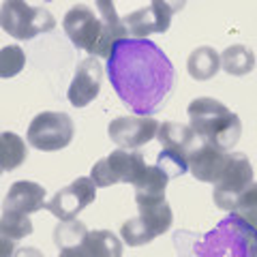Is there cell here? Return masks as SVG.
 <instances>
[{"mask_svg":"<svg viewBox=\"0 0 257 257\" xmlns=\"http://www.w3.org/2000/svg\"><path fill=\"white\" fill-rule=\"evenodd\" d=\"M94 7H96V15L101 20V41L96 45V52L94 56L96 58H107L111 54V47H114L116 41L120 39L128 37L126 26L122 18L116 13V7H114V0H94Z\"/></svg>","mask_w":257,"mask_h":257,"instance_id":"14","label":"cell"},{"mask_svg":"<svg viewBox=\"0 0 257 257\" xmlns=\"http://www.w3.org/2000/svg\"><path fill=\"white\" fill-rule=\"evenodd\" d=\"M103 84V67L96 56H88L77 64L73 82L67 90V99L73 107H86L99 96Z\"/></svg>","mask_w":257,"mask_h":257,"instance_id":"11","label":"cell"},{"mask_svg":"<svg viewBox=\"0 0 257 257\" xmlns=\"http://www.w3.org/2000/svg\"><path fill=\"white\" fill-rule=\"evenodd\" d=\"M128 37L133 39H148V35H163L172 26V15L159 11L155 5L142 7V9L128 13L122 18Z\"/></svg>","mask_w":257,"mask_h":257,"instance_id":"15","label":"cell"},{"mask_svg":"<svg viewBox=\"0 0 257 257\" xmlns=\"http://www.w3.org/2000/svg\"><path fill=\"white\" fill-rule=\"evenodd\" d=\"M0 176H3V170H0Z\"/></svg>","mask_w":257,"mask_h":257,"instance_id":"31","label":"cell"},{"mask_svg":"<svg viewBox=\"0 0 257 257\" xmlns=\"http://www.w3.org/2000/svg\"><path fill=\"white\" fill-rule=\"evenodd\" d=\"M120 236H122V240H124L128 246H142V244H148V242H152V240L157 238L146 227V223H144L140 216L124 221L122 227H120Z\"/></svg>","mask_w":257,"mask_h":257,"instance_id":"25","label":"cell"},{"mask_svg":"<svg viewBox=\"0 0 257 257\" xmlns=\"http://www.w3.org/2000/svg\"><path fill=\"white\" fill-rule=\"evenodd\" d=\"M144 165H146V161L138 148H118L111 150L101 161H96L92 165L90 178L96 182V187H111L118 182L133 184L142 174Z\"/></svg>","mask_w":257,"mask_h":257,"instance_id":"7","label":"cell"},{"mask_svg":"<svg viewBox=\"0 0 257 257\" xmlns=\"http://www.w3.org/2000/svg\"><path fill=\"white\" fill-rule=\"evenodd\" d=\"M150 5H155L159 11H163L167 15H174L184 9V5H187V0H152Z\"/></svg>","mask_w":257,"mask_h":257,"instance_id":"29","label":"cell"},{"mask_svg":"<svg viewBox=\"0 0 257 257\" xmlns=\"http://www.w3.org/2000/svg\"><path fill=\"white\" fill-rule=\"evenodd\" d=\"M157 165L163 167L170 178H176V176H182V174L189 172L187 157H182V155H178V152H174V150H167V148H163L159 152Z\"/></svg>","mask_w":257,"mask_h":257,"instance_id":"28","label":"cell"},{"mask_svg":"<svg viewBox=\"0 0 257 257\" xmlns=\"http://www.w3.org/2000/svg\"><path fill=\"white\" fill-rule=\"evenodd\" d=\"M221 69L234 77L248 75L255 69V52L246 45H229L221 54Z\"/></svg>","mask_w":257,"mask_h":257,"instance_id":"22","label":"cell"},{"mask_svg":"<svg viewBox=\"0 0 257 257\" xmlns=\"http://www.w3.org/2000/svg\"><path fill=\"white\" fill-rule=\"evenodd\" d=\"M231 212H236L240 219L246 221L257 234V182H251L244 193L238 197V204Z\"/></svg>","mask_w":257,"mask_h":257,"instance_id":"26","label":"cell"},{"mask_svg":"<svg viewBox=\"0 0 257 257\" xmlns=\"http://www.w3.org/2000/svg\"><path fill=\"white\" fill-rule=\"evenodd\" d=\"M62 28L67 32V37L71 39V43L79 50H84L88 54L96 52V45L101 41V20L88 5H75L67 11L62 20Z\"/></svg>","mask_w":257,"mask_h":257,"instance_id":"9","label":"cell"},{"mask_svg":"<svg viewBox=\"0 0 257 257\" xmlns=\"http://www.w3.org/2000/svg\"><path fill=\"white\" fill-rule=\"evenodd\" d=\"M140 219L146 223V227L152 231L155 236H161L165 231H170L172 223H174V212L167 199H152V202H140Z\"/></svg>","mask_w":257,"mask_h":257,"instance_id":"20","label":"cell"},{"mask_svg":"<svg viewBox=\"0 0 257 257\" xmlns=\"http://www.w3.org/2000/svg\"><path fill=\"white\" fill-rule=\"evenodd\" d=\"M86 234H88V227L82 221L77 219L60 221L54 229V244L62 255H75L79 244L84 242Z\"/></svg>","mask_w":257,"mask_h":257,"instance_id":"21","label":"cell"},{"mask_svg":"<svg viewBox=\"0 0 257 257\" xmlns=\"http://www.w3.org/2000/svg\"><path fill=\"white\" fill-rule=\"evenodd\" d=\"M28 150L26 142H24L18 133L13 131H3L0 133V170L3 172H13L26 161Z\"/></svg>","mask_w":257,"mask_h":257,"instance_id":"23","label":"cell"},{"mask_svg":"<svg viewBox=\"0 0 257 257\" xmlns=\"http://www.w3.org/2000/svg\"><path fill=\"white\" fill-rule=\"evenodd\" d=\"M159 122L152 116H118L109 122L107 135L118 148H142L157 138Z\"/></svg>","mask_w":257,"mask_h":257,"instance_id":"10","label":"cell"},{"mask_svg":"<svg viewBox=\"0 0 257 257\" xmlns=\"http://www.w3.org/2000/svg\"><path fill=\"white\" fill-rule=\"evenodd\" d=\"M253 182V165L244 152H229V161L225 165V170L216 178L212 197L214 204L221 210L231 212L238 204V197L244 193V189Z\"/></svg>","mask_w":257,"mask_h":257,"instance_id":"6","label":"cell"},{"mask_svg":"<svg viewBox=\"0 0 257 257\" xmlns=\"http://www.w3.org/2000/svg\"><path fill=\"white\" fill-rule=\"evenodd\" d=\"M18 242L20 240L11 238L5 229H0V257H11L15 251H18Z\"/></svg>","mask_w":257,"mask_h":257,"instance_id":"30","label":"cell"},{"mask_svg":"<svg viewBox=\"0 0 257 257\" xmlns=\"http://www.w3.org/2000/svg\"><path fill=\"white\" fill-rule=\"evenodd\" d=\"M26 67V52L20 45H7L0 50V77L9 79L20 75Z\"/></svg>","mask_w":257,"mask_h":257,"instance_id":"24","label":"cell"},{"mask_svg":"<svg viewBox=\"0 0 257 257\" xmlns=\"http://www.w3.org/2000/svg\"><path fill=\"white\" fill-rule=\"evenodd\" d=\"M157 140L161 144V148L174 150L182 157H189V152L199 144L197 133L193 131L189 124H180V122H163L159 124L157 131Z\"/></svg>","mask_w":257,"mask_h":257,"instance_id":"16","label":"cell"},{"mask_svg":"<svg viewBox=\"0 0 257 257\" xmlns=\"http://www.w3.org/2000/svg\"><path fill=\"white\" fill-rule=\"evenodd\" d=\"M41 208H45V189L30 180L13 182L3 202V212H20L28 216Z\"/></svg>","mask_w":257,"mask_h":257,"instance_id":"13","label":"cell"},{"mask_svg":"<svg viewBox=\"0 0 257 257\" xmlns=\"http://www.w3.org/2000/svg\"><path fill=\"white\" fill-rule=\"evenodd\" d=\"M54 26V15L43 7H30L26 0H5L0 5V28L18 41L35 39Z\"/></svg>","mask_w":257,"mask_h":257,"instance_id":"4","label":"cell"},{"mask_svg":"<svg viewBox=\"0 0 257 257\" xmlns=\"http://www.w3.org/2000/svg\"><path fill=\"white\" fill-rule=\"evenodd\" d=\"M96 189L99 187L90 176H79L77 180L60 189L50 202H45V210H50L58 221L75 219L86 206L94 202Z\"/></svg>","mask_w":257,"mask_h":257,"instance_id":"8","label":"cell"},{"mask_svg":"<svg viewBox=\"0 0 257 257\" xmlns=\"http://www.w3.org/2000/svg\"><path fill=\"white\" fill-rule=\"evenodd\" d=\"M0 229H5L15 240H22L32 234V221L28 219V214L3 212V216H0Z\"/></svg>","mask_w":257,"mask_h":257,"instance_id":"27","label":"cell"},{"mask_svg":"<svg viewBox=\"0 0 257 257\" xmlns=\"http://www.w3.org/2000/svg\"><path fill=\"white\" fill-rule=\"evenodd\" d=\"M105 71L122 105L138 116L159 114L176 88L172 60L150 39L124 37L116 41Z\"/></svg>","mask_w":257,"mask_h":257,"instance_id":"1","label":"cell"},{"mask_svg":"<svg viewBox=\"0 0 257 257\" xmlns=\"http://www.w3.org/2000/svg\"><path fill=\"white\" fill-rule=\"evenodd\" d=\"M187 71L195 82H208V79H212L221 71V54L214 47H208V45L195 47L189 54Z\"/></svg>","mask_w":257,"mask_h":257,"instance_id":"19","label":"cell"},{"mask_svg":"<svg viewBox=\"0 0 257 257\" xmlns=\"http://www.w3.org/2000/svg\"><path fill=\"white\" fill-rule=\"evenodd\" d=\"M189 126L197 133L199 140L212 142L223 150H231L240 142L242 124L234 111L225 107V103L210 99V96H197L187 107Z\"/></svg>","mask_w":257,"mask_h":257,"instance_id":"3","label":"cell"},{"mask_svg":"<svg viewBox=\"0 0 257 257\" xmlns=\"http://www.w3.org/2000/svg\"><path fill=\"white\" fill-rule=\"evenodd\" d=\"M174 234V242H191L193 246L184 253L195 255H238V257H257V234L255 229L242 221L236 212H229L223 221H219L214 229L204 236H195L191 231Z\"/></svg>","mask_w":257,"mask_h":257,"instance_id":"2","label":"cell"},{"mask_svg":"<svg viewBox=\"0 0 257 257\" xmlns=\"http://www.w3.org/2000/svg\"><path fill=\"white\" fill-rule=\"evenodd\" d=\"M73 120L64 111H41L32 118L26 140L32 148L41 152H56L67 148L73 140Z\"/></svg>","mask_w":257,"mask_h":257,"instance_id":"5","label":"cell"},{"mask_svg":"<svg viewBox=\"0 0 257 257\" xmlns=\"http://www.w3.org/2000/svg\"><path fill=\"white\" fill-rule=\"evenodd\" d=\"M172 178L161 165H144L138 180L133 182L135 187V202H152V199H163L167 182Z\"/></svg>","mask_w":257,"mask_h":257,"instance_id":"17","label":"cell"},{"mask_svg":"<svg viewBox=\"0 0 257 257\" xmlns=\"http://www.w3.org/2000/svg\"><path fill=\"white\" fill-rule=\"evenodd\" d=\"M229 161V150H223L212 142L199 140V144L189 152L187 163L189 174L199 182H214L221 176Z\"/></svg>","mask_w":257,"mask_h":257,"instance_id":"12","label":"cell"},{"mask_svg":"<svg viewBox=\"0 0 257 257\" xmlns=\"http://www.w3.org/2000/svg\"><path fill=\"white\" fill-rule=\"evenodd\" d=\"M75 255H90V257H120L122 255V242L109 229H94L88 231L84 242L79 244Z\"/></svg>","mask_w":257,"mask_h":257,"instance_id":"18","label":"cell"}]
</instances>
